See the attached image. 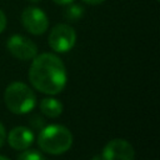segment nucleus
Wrapping results in <instances>:
<instances>
[{
    "label": "nucleus",
    "mask_w": 160,
    "mask_h": 160,
    "mask_svg": "<svg viewBox=\"0 0 160 160\" xmlns=\"http://www.w3.org/2000/svg\"><path fill=\"white\" fill-rule=\"evenodd\" d=\"M18 160H45V158L38 150H28V149H25L18 156Z\"/></svg>",
    "instance_id": "11"
},
{
    "label": "nucleus",
    "mask_w": 160,
    "mask_h": 160,
    "mask_svg": "<svg viewBox=\"0 0 160 160\" xmlns=\"http://www.w3.org/2000/svg\"><path fill=\"white\" fill-rule=\"evenodd\" d=\"M85 9L80 4H75L74 1L66 5V9L64 11V16L69 21H78L84 16Z\"/></svg>",
    "instance_id": "10"
},
{
    "label": "nucleus",
    "mask_w": 160,
    "mask_h": 160,
    "mask_svg": "<svg viewBox=\"0 0 160 160\" xmlns=\"http://www.w3.org/2000/svg\"><path fill=\"white\" fill-rule=\"evenodd\" d=\"M6 48L14 58L19 60H24V61L31 60L38 55L36 44L29 38L24 35H19V34H15L8 39Z\"/></svg>",
    "instance_id": "6"
},
{
    "label": "nucleus",
    "mask_w": 160,
    "mask_h": 160,
    "mask_svg": "<svg viewBox=\"0 0 160 160\" xmlns=\"http://www.w3.org/2000/svg\"><path fill=\"white\" fill-rule=\"evenodd\" d=\"M132 145L124 139H112L102 149L101 160H134Z\"/></svg>",
    "instance_id": "7"
},
{
    "label": "nucleus",
    "mask_w": 160,
    "mask_h": 160,
    "mask_svg": "<svg viewBox=\"0 0 160 160\" xmlns=\"http://www.w3.org/2000/svg\"><path fill=\"white\" fill-rule=\"evenodd\" d=\"M0 160H10V159L6 158V156H4V155H0Z\"/></svg>",
    "instance_id": "16"
},
{
    "label": "nucleus",
    "mask_w": 160,
    "mask_h": 160,
    "mask_svg": "<svg viewBox=\"0 0 160 160\" xmlns=\"http://www.w3.org/2000/svg\"><path fill=\"white\" fill-rule=\"evenodd\" d=\"M40 110L48 118H58L62 112V104L55 98H44L40 101Z\"/></svg>",
    "instance_id": "9"
},
{
    "label": "nucleus",
    "mask_w": 160,
    "mask_h": 160,
    "mask_svg": "<svg viewBox=\"0 0 160 160\" xmlns=\"http://www.w3.org/2000/svg\"><path fill=\"white\" fill-rule=\"evenodd\" d=\"M6 22H8V20H6V15H5V12H4L2 10H0V34L5 30V28H6Z\"/></svg>",
    "instance_id": "12"
},
{
    "label": "nucleus",
    "mask_w": 160,
    "mask_h": 160,
    "mask_svg": "<svg viewBox=\"0 0 160 160\" xmlns=\"http://www.w3.org/2000/svg\"><path fill=\"white\" fill-rule=\"evenodd\" d=\"M56 5H68V4H70V2H72L74 0H52Z\"/></svg>",
    "instance_id": "14"
},
{
    "label": "nucleus",
    "mask_w": 160,
    "mask_h": 160,
    "mask_svg": "<svg viewBox=\"0 0 160 160\" xmlns=\"http://www.w3.org/2000/svg\"><path fill=\"white\" fill-rule=\"evenodd\" d=\"M6 108L18 115L30 112L36 105V95L29 85L21 81H14L6 86L4 92Z\"/></svg>",
    "instance_id": "3"
},
{
    "label": "nucleus",
    "mask_w": 160,
    "mask_h": 160,
    "mask_svg": "<svg viewBox=\"0 0 160 160\" xmlns=\"http://www.w3.org/2000/svg\"><path fill=\"white\" fill-rule=\"evenodd\" d=\"M21 24L28 32L32 35H41L49 28V19L41 9L36 6H28L21 12Z\"/></svg>",
    "instance_id": "5"
},
{
    "label": "nucleus",
    "mask_w": 160,
    "mask_h": 160,
    "mask_svg": "<svg viewBox=\"0 0 160 160\" xmlns=\"http://www.w3.org/2000/svg\"><path fill=\"white\" fill-rule=\"evenodd\" d=\"M30 1H32V2H38V1H40V0H30Z\"/></svg>",
    "instance_id": "18"
},
{
    "label": "nucleus",
    "mask_w": 160,
    "mask_h": 160,
    "mask_svg": "<svg viewBox=\"0 0 160 160\" xmlns=\"http://www.w3.org/2000/svg\"><path fill=\"white\" fill-rule=\"evenodd\" d=\"M8 142L15 150H25L34 142V134L25 126H15L8 135Z\"/></svg>",
    "instance_id": "8"
},
{
    "label": "nucleus",
    "mask_w": 160,
    "mask_h": 160,
    "mask_svg": "<svg viewBox=\"0 0 160 160\" xmlns=\"http://www.w3.org/2000/svg\"><path fill=\"white\" fill-rule=\"evenodd\" d=\"M38 145L44 152L60 155L71 148L72 134L64 125L51 124L41 129L38 136Z\"/></svg>",
    "instance_id": "2"
},
{
    "label": "nucleus",
    "mask_w": 160,
    "mask_h": 160,
    "mask_svg": "<svg viewBox=\"0 0 160 160\" xmlns=\"http://www.w3.org/2000/svg\"><path fill=\"white\" fill-rule=\"evenodd\" d=\"M91 160H101V156H94Z\"/></svg>",
    "instance_id": "17"
},
{
    "label": "nucleus",
    "mask_w": 160,
    "mask_h": 160,
    "mask_svg": "<svg viewBox=\"0 0 160 160\" xmlns=\"http://www.w3.org/2000/svg\"><path fill=\"white\" fill-rule=\"evenodd\" d=\"M86 4H90V5H98V4H101L104 2L105 0H84Z\"/></svg>",
    "instance_id": "15"
},
{
    "label": "nucleus",
    "mask_w": 160,
    "mask_h": 160,
    "mask_svg": "<svg viewBox=\"0 0 160 160\" xmlns=\"http://www.w3.org/2000/svg\"><path fill=\"white\" fill-rule=\"evenodd\" d=\"M6 140V130H5V126L2 125V122L0 121V148L4 145Z\"/></svg>",
    "instance_id": "13"
},
{
    "label": "nucleus",
    "mask_w": 160,
    "mask_h": 160,
    "mask_svg": "<svg viewBox=\"0 0 160 160\" xmlns=\"http://www.w3.org/2000/svg\"><path fill=\"white\" fill-rule=\"evenodd\" d=\"M48 41L54 51L68 52L76 42V32L68 24H58L50 30Z\"/></svg>",
    "instance_id": "4"
},
{
    "label": "nucleus",
    "mask_w": 160,
    "mask_h": 160,
    "mask_svg": "<svg viewBox=\"0 0 160 160\" xmlns=\"http://www.w3.org/2000/svg\"><path fill=\"white\" fill-rule=\"evenodd\" d=\"M29 80L40 92L56 95L66 86V68L62 60L55 54L42 52L32 59L29 69Z\"/></svg>",
    "instance_id": "1"
}]
</instances>
